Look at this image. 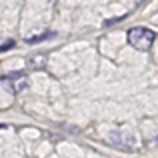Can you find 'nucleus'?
<instances>
[{"mask_svg": "<svg viewBox=\"0 0 158 158\" xmlns=\"http://www.w3.org/2000/svg\"><path fill=\"white\" fill-rule=\"evenodd\" d=\"M126 38H128V44H130L132 48L146 52V50L152 48V44H154V40H156V34L150 30V28L134 26V28H130V30L126 32Z\"/></svg>", "mask_w": 158, "mask_h": 158, "instance_id": "nucleus-1", "label": "nucleus"}, {"mask_svg": "<svg viewBox=\"0 0 158 158\" xmlns=\"http://www.w3.org/2000/svg\"><path fill=\"white\" fill-rule=\"evenodd\" d=\"M52 36H54V32H44V34H40V36H30L26 42L28 44H36V42H42L44 38H52Z\"/></svg>", "mask_w": 158, "mask_h": 158, "instance_id": "nucleus-2", "label": "nucleus"}, {"mask_svg": "<svg viewBox=\"0 0 158 158\" xmlns=\"http://www.w3.org/2000/svg\"><path fill=\"white\" fill-rule=\"evenodd\" d=\"M10 48H14V40H6V42H2V44H0V52L10 50Z\"/></svg>", "mask_w": 158, "mask_h": 158, "instance_id": "nucleus-3", "label": "nucleus"}, {"mask_svg": "<svg viewBox=\"0 0 158 158\" xmlns=\"http://www.w3.org/2000/svg\"><path fill=\"white\" fill-rule=\"evenodd\" d=\"M0 128H2V126H0Z\"/></svg>", "mask_w": 158, "mask_h": 158, "instance_id": "nucleus-4", "label": "nucleus"}]
</instances>
